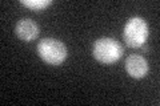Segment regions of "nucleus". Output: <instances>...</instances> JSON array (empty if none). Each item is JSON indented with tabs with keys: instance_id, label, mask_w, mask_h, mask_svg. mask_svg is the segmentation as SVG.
Listing matches in <instances>:
<instances>
[{
	"instance_id": "20e7f679",
	"label": "nucleus",
	"mask_w": 160,
	"mask_h": 106,
	"mask_svg": "<svg viewBox=\"0 0 160 106\" xmlns=\"http://www.w3.org/2000/svg\"><path fill=\"white\" fill-rule=\"evenodd\" d=\"M126 70L133 78H143L148 73V62L140 54H131L126 60Z\"/></svg>"
},
{
	"instance_id": "f257e3e1",
	"label": "nucleus",
	"mask_w": 160,
	"mask_h": 106,
	"mask_svg": "<svg viewBox=\"0 0 160 106\" xmlns=\"http://www.w3.org/2000/svg\"><path fill=\"white\" fill-rule=\"evenodd\" d=\"M93 57L102 64H115L123 56V47L118 40L111 37H102L93 43Z\"/></svg>"
},
{
	"instance_id": "7ed1b4c3",
	"label": "nucleus",
	"mask_w": 160,
	"mask_h": 106,
	"mask_svg": "<svg viewBox=\"0 0 160 106\" xmlns=\"http://www.w3.org/2000/svg\"><path fill=\"white\" fill-rule=\"evenodd\" d=\"M148 37V25L142 17L129 19L123 31V39L128 47L140 48L147 41Z\"/></svg>"
},
{
	"instance_id": "39448f33",
	"label": "nucleus",
	"mask_w": 160,
	"mask_h": 106,
	"mask_svg": "<svg viewBox=\"0 0 160 106\" xmlns=\"http://www.w3.org/2000/svg\"><path fill=\"white\" fill-rule=\"evenodd\" d=\"M39 25L31 19H22L15 27L16 36L23 41H32L39 36Z\"/></svg>"
},
{
	"instance_id": "423d86ee",
	"label": "nucleus",
	"mask_w": 160,
	"mask_h": 106,
	"mask_svg": "<svg viewBox=\"0 0 160 106\" xmlns=\"http://www.w3.org/2000/svg\"><path fill=\"white\" fill-rule=\"evenodd\" d=\"M22 4L32 11H42L52 4V0H22Z\"/></svg>"
},
{
	"instance_id": "f03ea898",
	"label": "nucleus",
	"mask_w": 160,
	"mask_h": 106,
	"mask_svg": "<svg viewBox=\"0 0 160 106\" xmlns=\"http://www.w3.org/2000/svg\"><path fill=\"white\" fill-rule=\"evenodd\" d=\"M38 54L49 65H60L67 58V48L60 40L47 37L39 41Z\"/></svg>"
}]
</instances>
